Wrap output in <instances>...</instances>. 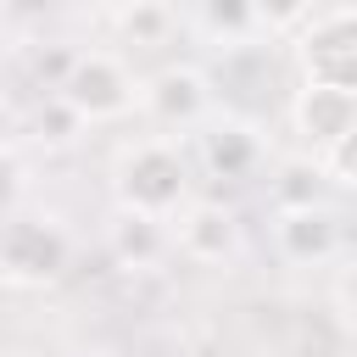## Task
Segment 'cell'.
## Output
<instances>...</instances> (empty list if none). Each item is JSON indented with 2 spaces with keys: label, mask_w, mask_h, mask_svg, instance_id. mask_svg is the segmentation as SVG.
I'll use <instances>...</instances> for the list:
<instances>
[{
  "label": "cell",
  "mask_w": 357,
  "mask_h": 357,
  "mask_svg": "<svg viewBox=\"0 0 357 357\" xmlns=\"http://www.w3.org/2000/svg\"><path fill=\"white\" fill-rule=\"evenodd\" d=\"M301 56H307L312 84L357 95V11H324V17H312V28L301 39Z\"/></svg>",
  "instance_id": "obj_1"
},
{
  "label": "cell",
  "mask_w": 357,
  "mask_h": 357,
  "mask_svg": "<svg viewBox=\"0 0 357 357\" xmlns=\"http://www.w3.org/2000/svg\"><path fill=\"white\" fill-rule=\"evenodd\" d=\"M184 195V167L173 151L162 145H145L123 162V201L139 206V212H167L173 201Z\"/></svg>",
  "instance_id": "obj_2"
},
{
  "label": "cell",
  "mask_w": 357,
  "mask_h": 357,
  "mask_svg": "<svg viewBox=\"0 0 357 357\" xmlns=\"http://www.w3.org/2000/svg\"><path fill=\"white\" fill-rule=\"evenodd\" d=\"M61 95H67V106H78L89 117H112V112H123L134 100V84H128V73L112 56H84Z\"/></svg>",
  "instance_id": "obj_3"
},
{
  "label": "cell",
  "mask_w": 357,
  "mask_h": 357,
  "mask_svg": "<svg viewBox=\"0 0 357 357\" xmlns=\"http://www.w3.org/2000/svg\"><path fill=\"white\" fill-rule=\"evenodd\" d=\"M296 117H301V128H307V134H318V139H335V145H340L346 134H357V95H340V89L312 84V89L301 95Z\"/></svg>",
  "instance_id": "obj_4"
},
{
  "label": "cell",
  "mask_w": 357,
  "mask_h": 357,
  "mask_svg": "<svg viewBox=\"0 0 357 357\" xmlns=\"http://www.w3.org/2000/svg\"><path fill=\"white\" fill-rule=\"evenodd\" d=\"M335 162H340L346 173H357V134H346V139L335 145Z\"/></svg>",
  "instance_id": "obj_5"
}]
</instances>
